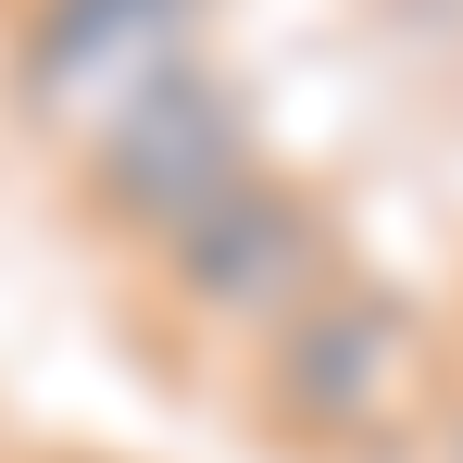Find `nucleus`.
Segmentation results:
<instances>
[{
    "mask_svg": "<svg viewBox=\"0 0 463 463\" xmlns=\"http://www.w3.org/2000/svg\"><path fill=\"white\" fill-rule=\"evenodd\" d=\"M451 388H463L451 313L351 263L238 351V426L276 463H426Z\"/></svg>",
    "mask_w": 463,
    "mask_h": 463,
    "instance_id": "1",
    "label": "nucleus"
},
{
    "mask_svg": "<svg viewBox=\"0 0 463 463\" xmlns=\"http://www.w3.org/2000/svg\"><path fill=\"white\" fill-rule=\"evenodd\" d=\"M326 276H351L338 188L263 163V175H238L213 213H188L175 238H151V250L126 263V326L163 351V376H188V351H226L238 364V351H250L263 326H288Z\"/></svg>",
    "mask_w": 463,
    "mask_h": 463,
    "instance_id": "2",
    "label": "nucleus"
},
{
    "mask_svg": "<svg viewBox=\"0 0 463 463\" xmlns=\"http://www.w3.org/2000/svg\"><path fill=\"white\" fill-rule=\"evenodd\" d=\"M263 100L226 76V63H188V76H163L138 113H113L76 163H63V213H76L100 250H151L175 238L188 213H213L238 175H263Z\"/></svg>",
    "mask_w": 463,
    "mask_h": 463,
    "instance_id": "3",
    "label": "nucleus"
},
{
    "mask_svg": "<svg viewBox=\"0 0 463 463\" xmlns=\"http://www.w3.org/2000/svg\"><path fill=\"white\" fill-rule=\"evenodd\" d=\"M213 13L226 0H0V100L51 163H76L163 76L213 63Z\"/></svg>",
    "mask_w": 463,
    "mask_h": 463,
    "instance_id": "4",
    "label": "nucleus"
},
{
    "mask_svg": "<svg viewBox=\"0 0 463 463\" xmlns=\"http://www.w3.org/2000/svg\"><path fill=\"white\" fill-rule=\"evenodd\" d=\"M426 463H463V388H451V413H439V439H426Z\"/></svg>",
    "mask_w": 463,
    "mask_h": 463,
    "instance_id": "5",
    "label": "nucleus"
},
{
    "mask_svg": "<svg viewBox=\"0 0 463 463\" xmlns=\"http://www.w3.org/2000/svg\"><path fill=\"white\" fill-rule=\"evenodd\" d=\"M25 463H126V451H25Z\"/></svg>",
    "mask_w": 463,
    "mask_h": 463,
    "instance_id": "6",
    "label": "nucleus"
},
{
    "mask_svg": "<svg viewBox=\"0 0 463 463\" xmlns=\"http://www.w3.org/2000/svg\"><path fill=\"white\" fill-rule=\"evenodd\" d=\"M451 351H463V313H451Z\"/></svg>",
    "mask_w": 463,
    "mask_h": 463,
    "instance_id": "7",
    "label": "nucleus"
}]
</instances>
